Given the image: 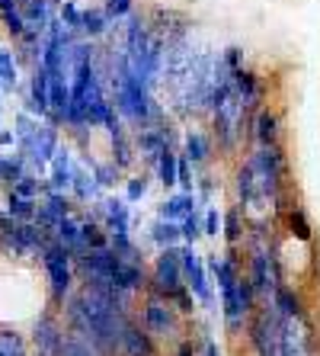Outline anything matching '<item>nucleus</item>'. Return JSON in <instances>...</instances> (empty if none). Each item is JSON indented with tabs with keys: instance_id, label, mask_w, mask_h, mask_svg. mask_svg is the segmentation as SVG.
<instances>
[{
	"instance_id": "obj_16",
	"label": "nucleus",
	"mask_w": 320,
	"mask_h": 356,
	"mask_svg": "<svg viewBox=\"0 0 320 356\" xmlns=\"http://www.w3.org/2000/svg\"><path fill=\"white\" fill-rule=\"evenodd\" d=\"M148 241L154 244L157 250L160 248H180L183 244V232H180V222H170V218H160L157 216L148 228Z\"/></svg>"
},
{
	"instance_id": "obj_30",
	"label": "nucleus",
	"mask_w": 320,
	"mask_h": 356,
	"mask_svg": "<svg viewBox=\"0 0 320 356\" xmlns=\"http://www.w3.org/2000/svg\"><path fill=\"white\" fill-rule=\"evenodd\" d=\"M199 356H221V347H218V340H214L212 334L202 337V343H199Z\"/></svg>"
},
{
	"instance_id": "obj_20",
	"label": "nucleus",
	"mask_w": 320,
	"mask_h": 356,
	"mask_svg": "<svg viewBox=\"0 0 320 356\" xmlns=\"http://www.w3.org/2000/svg\"><path fill=\"white\" fill-rule=\"evenodd\" d=\"M7 212L17 222H35V212H39V199H29V196H19L17 190L7 193Z\"/></svg>"
},
{
	"instance_id": "obj_18",
	"label": "nucleus",
	"mask_w": 320,
	"mask_h": 356,
	"mask_svg": "<svg viewBox=\"0 0 320 356\" xmlns=\"http://www.w3.org/2000/svg\"><path fill=\"white\" fill-rule=\"evenodd\" d=\"M109 26H112V19H109L106 10H99V7H83V17H81V39H99V35L109 33Z\"/></svg>"
},
{
	"instance_id": "obj_15",
	"label": "nucleus",
	"mask_w": 320,
	"mask_h": 356,
	"mask_svg": "<svg viewBox=\"0 0 320 356\" xmlns=\"http://www.w3.org/2000/svg\"><path fill=\"white\" fill-rule=\"evenodd\" d=\"M202 206L196 193H170V196L157 206V216L160 218H170V222H183L189 212H196Z\"/></svg>"
},
{
	"instance_id": "obj_2",
	"label": "nucleus",
	"mask_w": 320,
	"mask_h": 356,
	"mask_svg": "<svg viewBox=\"0 0 320 356\" xmlns=\"http://www.w3.org/2000/svg\"><path fill=\"white\" fill-rule=\"evenodd\" d=\"M42 270H45V280H49L51 302L65 305V298L74 292V282H77V266L71 250L61 248L58 241H49V248L42 250Z\"/></svg>"
},
{
	"instance_id": "obj_12",
	"label": "nucleus",
	"mask_w": 320,
	"mask_h": 356,
	"mask_svg": "<svg viewBox=\"0 0 320 356\" xmlns=\"http://www.w3.org/2000/svg\"><path fill=\"white\" fill-rule=\"evenodd\" d=\"M250 135L256 145H282V116L272 106H260L250 122Z\"/></svg>"
},
{
	"instance_id": "obj_7",
	"label": "nucleus",
	"mask_w": 320,
	"mask_h": 356,
	"mask_svg": "<svg viewBox=\"0 0 320 356\" xmlns=\"http://www.w3.org/2000/svg\"><path fill=\"white\" fill-rule=\"evenodd\" d=\"M205 266H208V273H212L214 289H218V292L228 289V286H234V282L244 276V270H240V260H237V248H228L224 254H208Z\"/></svg>"
},
{
	"instance_id": "obj_10",
	"label": "nucleus",
	"mask_w": 320,
	"mask_h": 356,
	"mask_svg": "<svg viewBox=\"0 0 320 356\" xmlns=\"http://www.w3.org/2000/svg\"><path fill=\"white\" fill-rule=\"evenodd\" d=\"M269 302H272V308H276L282 318L308 324V302H304V296L295 289V286H292V282H282V286H276V292H272Z\"/></svg>"
},
{
	"instance_id": "obj_27",
	"label": "nucleus",
	"mask_w": 320,
	"mask_h": 356,
	"mask_svg": "<svg viewBox=\"0 0 320 356\" xmlns=\"http://www.w3.org/2000/svg\"><path fill=\"white\" fill-rule=\"evenodd\" d=\"M221 225H224V212L218 206H205L202 209V234L205 238H221Z\"/></svg>"
},
{
	"instance_id": "obj_22",
	"label": "nucleus",
	"mask_w": 320,
	"mask_h": 356,
	"mask_svg": "<svg viewBox=\"0 0 320 356\" xmlns=\"http://www.w3.org/2000/svg\"><path fill=\"white\" fill-rule=\"evenodd\" d=\"M0 356H29V343L13 327H0Z\"/></svg>"
},
{
	"instance_id": "obj_3",
	"label": "nucleus",
	"mask_w": 320,
	"mask_h": 356,
	"mask_svg": "<svg viewBox=\"0 0 320 356\" xmlns=\"http://www.w3.org/2000/svg\"><path fill=\"white\" fill-rule=\"evenodd\" d=\"M180 260H183V280H186L189 292L196 296L199 308H205V312H218V298H214V280L212 273H208V266H205V257L196 250V244H180Z\"/></svg>"
},
{
	"instance_id": "obj_8",
	"label": "nucleus",
	"mask_w": 320,
	"mask_h": 356,
	"mask_svg": "<svg viewBox=\"0 0 320 356\" xmlns=\"http://www.w3.org/2000/svg\"><path fill=\"white\" fill-rule=\"evenodd\" d=\"M74 154H71V148H61L55 151V158L49 161V174H45V193H71V180H74Z\"/></svg>"
},
{
	"instance_id": "obj_21",
	"label": "nucleus",
	"mask_w": 320,
	"mask_h": 356,
	"mask_svg": "<svg viewBox=\"0 0 320 356\" xmlns=\"http://www.w3.org/2000/svg\"><path fill=\"white\" fill-rule=\"evenodd\" d=\"M282 218H285V228L295 241H304V244L311 241V222H308V216H304L301 206H288Z\"/></svg>"
},
{
	"instance_id": "obj_1",
	"label": "nucleus",
	"mask_w": 320,
	"mask_h": 356,
	"mask_svg": "<svg viewBox=\"0 0 320 356\" xmlns=\"http://www.w3.org/2000/svg\"><path fill=\"white\" fill-rule=\"evenodd\" d=\"M138 321L154 334L157 343H180L183 327H186L189 318H183L180 312H176V305H173L170 298H160V296H154V292H144Z\"/></svg>"
},
{
	"instance_id": "obj_14",
	"label": "nucleus",
	"mask_w": 320,
	"mask_h": 356,
	"mask_svg": "<svg viewBox=\"0 0 320 356\" xmlns=\"http://www.w3.org/2000/svg\"><path fill=\"white\" fill-rule=\"evenodd\" d=\"M183 158L192 161V167H208L214 158V138L205 132H186V138H183Z\"/></svg>"
},
{
	"instance_id": "obj_23",
	"label": "nucleus",
	"mask_w": 320,
	"mask_h": 356,
	"mask_svg": "<svg viewBox=\"0 0 320 356\" xmlns=\"http://www.w3.org/2000/svg\"><path fill=\"white\" fill-rule=\"evenodd\" d=\"M87 167L93 170V177H96V183L103 186V190H109V186H115V183H122V170L112 164V161H106V164H96V161L87 158Z\"/></svg>"
},
{
	"instance_id": "obj_24",
	"label": "nucleus",
	"mask_w": 320,
	"mask_h": 356,
	"mask_svg": "<svg viewBox=\"0 0 320 356\" xmlns=\"http://www.w3.org/2000/svg\"><path fill=\"white\" fill-rule=\"evenodd\" d=\"M61 356H103V353H99V350L93 347L87 337H81V334H74V331H67Z\"/></svg>"
},
{
	"instance_id": "obj_11",
	"label": "nucleus",
	"mask_w": 320,
	"mask_h": 356,
	"mask_svg": "<svg viewBox=\"0 0 320 356\" xmlns=\"http://www.w3.org/2000/svg\"><path fill=\"white\" fill-rule=\"evenodd\" d=\"M109 282H112L119 292H125V296H144L148 292V266L144 264H128V260L119 257V266H115V273L109 276Z\"/></svg>"
},
{
	"instance_id": "obj_32",
	"label": "nucleus",
	"mask_w": 320,
	"mask_h": 356,
	"mask_svg": "<svg viewBox=\"0 0 320 356\" xmlns=\"http://www.w3.org/2000/svg\"><path fill=\"white\" fill-rule=\"evenodd\" d=\"M35 356H61V353H39V350H35Z\"/></svg>"
},
{
	"instance_id": "obj_9",
	"label": "nucleus",
	"mask_w": 320,
	"mask_h": 356,
	"mask_svg": "<svg viewBox=\"0 0 320 356\" xmlns=\"http://www.w3.org/2000/svg\"><path fill=\"white\" fill-rule=\"evenodd\" d=\"M119 356H160V343L138 318H132L122 334V353Z\"/></svg>"
},
{
	"instance_id": "obj_25",
	"label": "nucleus",
	"mask_w": 320,
	"mask_h": 356,
	"mask_svg": "<svg viewBox=\"0 0 320 356\" xmlns=\"http://www.w3.org/2000/svg\"><path fill=\"white\" fill-rule=\"evenodd\" d=\"M125 199H128V202H141V199L148 196V190H151V177L148 174H128L125 177Z\"/></svg>"
},
{
	"instance_id": "obj_5",
	"label": "nucleus",
	"mask_w": 320,
	"mask_h": 356,
	"mask_svg": "<svg viewBox=\"0 0 320 356\" xmlns=\"http://www.w3.org/2000/svg\"><path fill=\"white\" fill-rule=\"evenodd\" d=\"M67 337V324L51 312H42L33 324V347L39 353H61Z\"/></svg>"
},
{
	"instance_id": "obj_31",
	"label": "nucleus",
	"mask_w": 320,
	"mask_h": 356,
	"mask_svg": "<svg viewBox=\"0 0 320 356\" xmlns=\"http://www.w3.org/2000/svg\"><path fill=\"white\" fill-rule=\"evenodd\" d=\"M17 145H19V138L13 129H0V151H13Z\"/></svg>"
},
{
	"instance_id": "obj_13",
	"label": "nucleus",
	"mask_w": 320,
	"mask_h": 356,
	"mask_svg": "<svg viewBox=\"0 0 320 356\" xmlns=\"http://www.w3.org/2000/svg\"><path fill=\"white\" fill-rule=\"evenodd\" d=\"M71 196H74L77 206H87V202H99L103 199V186L96 183V177H93V170L87 164H81L77 161L74 167V180H71Z\"/></svg>"
},
{
	"instance_id": "obj_26",
	"label": "nucleus",
	"mask_w": 320,
	"mask_h": 356,
	"mask_svg": "<svg viewBox=\"0 0 320 356\" xmlns=\"http://www.w3.org/2000/svg\"><path fill=\"white\" fill-rule=\"evenodd\" d=\"M180 232H183V244H199V241L205 238V234H202V209H196V212H189V216L183 218Z\"/></svg>"
},
{
	"instance_id": "obj_19",
	"label": "nucleus",
	"mask_w": 320,
	"mask_h": 356,
	"mask_svg": "<svg viewBox=\"0 0 320 356\" xmlns=\"http://www.w3.org/2000/svg\"><path fill=\"white\" fill-rule=\"evenodd\" d=\"M176 174H180V154L173 148H167L164 154L154 161V177L164 190H173V186H176Z\"/></svg>"
},
{
	"instance_id": "obj_6",
	"label": "nucleus",
	"mask_w": 320,
	"mask_h": 356,
	"mask_svg": "<svg viewBox=\"0 0 320 356\" xmlns=\"http://www.w3.org/2000/svg\"><path fill=\"white\" fill-rule=\"evenodd\" d=\"M74 196L71 193H45V196L39 199V212H35V225H42L45 232L51 234V228H55L61 218L74 216Z\"/></svg>"
},
{
	"instance_id": "obj_29",
	"label": "nucleus",
	"mask_w": 320,
	"mask_h": 356,
	"mask_svg": "<svg viewBox=\"0 0 320 356\" xmlns=\"http://www.w3.org/2000/svg\"><path fill=\"white\" fill-rule=\"evenodd\" d=\"M132 7H135V0H106V13H109V19H122V17H128L132 13Z\"/></svg>"
},
{
	"instance_id": "obj_17",
	"label": "nucleus",
	"mask_w": 320,
	"mask_h": 356,
	"mask_svg": "<svg viewBox=\"0 0 320 356\" xmlns=\"http://www.w3.org/2000/svg\"><path fill=\"white\" fill-rule=\"evenodd\" d=\"M244 234H246V216L240 206H230L224 212V225H221V238L228 248H240L244 244Z\"/></svg>"
},
{
	"instance_id": "obj_28",
	"label": "nucleus",
	"mask_w": 320,
	"mask_h": 356,
	"mask_svg": "<svg viewBox=\"0 0 320 356\" xmlns=\"http://www.w3.org/2000/svg\"><path fill=\"white\" fill-rule=\"evenodd\" d=\"M196 167H192V161L183 158L180 154V174H176V186H180V193H196Z\"/></svg>"
},
{
	"instance_id": "obj_4",
	"label": "nucleus",
	"mask_w": 320,
	"mask_h": 356,
	"mask_svg": "<svg viewBox=\"0 0 320 356\" xmlns=\"http://www.w3.org/2000/svg\"><path fill=\"white\" fill-rule=\"evenodd\" d=\"M183 289H186V280H183L180 248H160L154 264H151V270H148V292L173 302Z\"/></svg>"
}]
</instances>
